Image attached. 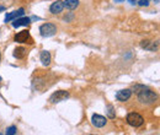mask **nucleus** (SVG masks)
<instances>
[{
	"label": "nucleus",
	"instance_id": "nucleus-1",
	"mask_svg": "<svg viewBox=\"0 0 160 135\" xmlns=\"http://www.w3.org/2000/svg\"><path fill=\"white\" fill-rule=\"evenodd\" d=\"M137 96H138V101L143 104H153L158 101V95L153 90L147 87V86L137 93Z\"/></svg>",
	"mask_w": 160,
	"mask_h": 135
},
{
	"label": "nucleus",
	"instance_id": "nucleus-2",
	"mask_svg": "<svg viewBox=\"0 0 160 135\" xmlns=\"http://www.w3.org/2000/svg\"><path fill=\"white\" fill-rule=\"evenodd\" d=\"M127 123L133 126V128H139L144 124V118H143L139 113H135V112H131L127 114Z\"/></svg>",
	"mask_w": 160,
	"mask_h": 135
},
{
	"label": "nucleus",
	"instance_id": "nucleus-3",
	"mask_svg": "<svg viewBox=\"0 0 160 135\" xmlns=\"http://www.w3.org/2000/svg\"><path fill=\"white\" fill-rule=\"evenodd\" d=\"M39 33L42 37H52L57 33V26L54 23L47 22L39 27Z\"/></svg>",
	"mask_w": 160,
	"mask_h": 135
},
{
	"label": "nucleus",
	"instance_id": "nucleus-4",
	"mask_svg": "<svg viewBox=\"0 0 160 135\" xmlns=\"http://www.w3.org/2000/svg\"><path fill=\"white\" fill-rule=\"evenodd\" d=\"M69 96H70V93H69L68 91L59 90V91L52 93L51 97H49V102H51V103H58V102H62V101L69 98Z\"/></svg>",
	"mask_w": 160,
	"mask_h": 135
},
{
	"label": "nucleus",
	"instance_id": "nucleus-5",
	"mask_svg": "<svg viewBox=\"0 0 160 135\" xmlns=\"http://www.w3.org/2000/svg\"><path fill=\"white\" fill-rule=\"evenodd\" d=\"M14 41L16 43H30V44H32V38L30 36V32H28L27 30L17 32L14 37Z\"/></svg>",
	"mask_w": 160,
	"mask_h": 135
},
{
	"label": "nucleus",
	"instance_id": "nucleus-6",
	"mask_svg": "<svg viewBox=\"0 0 160 135\" xmlns=\"http://www.w3.org/2000/svg\"><path fill=\"white\" fill-rule=\"evenodd\" d=\"M132 90L131 88H123V90H120L117 93H116V100L120 101V102H126L128 101L131 97H132Z\"/></svg>",
	"mask_w": 160,
	"mask_h": 135
},
{
	"label": "nucleus",
	"instance_id": "nucleus-7",
	"mask_svg": "<svg viewBox=\"0 0 160 135\" xmlns=\"http://www.w3.org/2000/svg\"><path fill=\"white\" fill-rule=\"evenodd\" d=\"M91 123L94 126H96V128H104L106 125V123H107V119H106L105 117L100 116V114H92Z\"/></svg>",
	"mask_w": 160,
	"mask_h": 135
},
{
	"label": "nucleus",
	"instance_id": "nucleus-8",
	"mask_svg": "<svg viewBox=\"0 0 160 135\" xmlns=\"http://www.w3.org/2000/svg\"><path fill=\"white\" fill-rule=\"evenodd\" d=\"M31 23V19L30 17H26V16H21V17H17L15 20H12V27L17 28L20 26H28V25Z\"/></svg>",
	"mask_w": 160,
	"mask_h": 135
},
{
	"label": "nucleus",
	"instance_id": "nucleus-9",
	"mask_svg": "<svg viewBox=\"0 0 160 135\" xmlns=\"http://www.w3.org/2000/svg\"><path fill=\"white\" fill-rule=\"evenodd\" d=\"M64 9V3L60 1V0H56L54 3H52V5L49 6V11L51 14L53 15H57V14H60Z\"/></svg>",
	"mask_w": 160,
	"mask_h": 135
},
{
	"label": "nucleus",
	"instance_id": "nucleus-10",
	"mask_svg": "<svg viewBox=\"0 0 160 135\" xmlns=\"http://www.w3.org/2000/svg\"><path fill=\"white\" fill-rule=\"evenodd\" d=\"M141 47L143 49H147V51H150V52H155L158 51V47H159V43L158 41L157 42H151V41H142L141 42Z\"/></svg>",
	"mask_w": 160,
	"mask_h": 135
},
{
	"label": "nucleus",
	"instance_id": "nucleus-11",
	"mask_svg": "<svg viewBox=\"0 0 160 135\" xmlns=\"http://www.w3.org/2000/svg\"><path fill=\"white\" fill-rule=\"evenodd\" d=\"M25 15V9L23 7H20V9L17 11H12L10 12V14H7L6 15V17H5V22H10L12 21V20H15V19H17V17H21V16Z\"/></svg>",
	"mask_w": 160,
	"mask_h": 135
},
{
	"label": "nucleus",
	"instance_id": "nucleus-12",
	"mask_svg": "<svg viewBox=\"0 0 160 135\" xmlns=\"http://www.w3.org/2000/svg\"><path fill=\"white\" fill-rule=\"evenodd\" d=\"M39 59H41V63H42L43 67H48L51 64V60H52V55L48 51H42L39 54Z\"/></svg>",
	"mask_w": 160,
	"mask_h": 135
},
{
	"label": "nucleus",
	"instance_id": "nucleus-13",
	"mask_svg": "<svg viewBox=\"0 0 160 135\" xmlns=\"http://www.w3.org/2000/svg\"><path fill=\"white\" fill-rule=\"evenodd\" d=\"M27 54V49L25 47H17L14 51V57L16 59H23Z\"/></svg>",
	"mask_w": 160,
	"mask_h": 135
},
{
	"label": "nucleus",
	"instance_id": "nucleus-14",
	"mask_svg": "<svg viewBox=\"0 0 160 135\" xmlns=\"http://www.w3.org/2000/svg\"><path fill=\"white\" fill-rule=\"evenodd\" d=\"M64 7L69 10H75L79 6V0H64Z\"/></svg>",
	"mask_w": 160,
	"mask_h": 135
},
{
	"label": "nucleus",
	"instance_id": "nucleus-15",
	"mask_svg": "<svg viewBox=\"0 0 160 135\" xmlns=\"http://www.w3.org/2000/svg\"><path fill=\"white\" fill-rule=\"evenodd\" d=\"M106 110H107V116H108L110 119H113V118H116V110H114L113 106L108 104L107 107H106Z\"/></svg>",
	"mask_w": 160,
	"mask_h": 135
},
{
	"label": "nucleus",
	"instance_id": "nucleus-16",
	"mask_svg": "<svg viewBox=\"0 0 160 135\" xmlns=\"http://www.w3.org/2000/svg\"><path fill=\"white\" fill-rule=\"evenodd\" d=\"M16 133H17V128H16L15 125H11V126H9V128L6 129V134L7 135H15Z\"/></svg>",
	"mask_w": 160,
	"mask_h": 135
},
{
	"label": "nucleus",
	"instance_id": "nucleus-17",
	"mask_svg": "<svg viewBox=\"0 0 160 135\" xmlns=\"http://www.w3.org/2000/svg\"><path fill=\"white\" fill-rule=\"evenodd\" d=\"M73 19H74V15H73V14H68V15L64 16V21H65V22H70Z\"/></svg>",
	"mask_w": 160,
	"mask_h": 135
},
{
	"label": "nucleus",
	"instance_id": "nucleus-18",
	"mask_svg": "<svg viewBox=\"0 0 160 135\" xmlns=\"http://www.w3.org/2000/svg\"><path fill=\"white\" fill-rule=\"evenodd\" d=\"M138 5H141V6H149V0H139Z\"/></svg>",
	"mask_w": 160,
	"mask_h": 135
},
{
	"label": "nucleus",
	"instance_id": "nucleus-19",
	"mask_svg": "<svg viewBox=\"0 0 160 135\" xmlns=\"http://www.w3.org/2000/svg\"><path fill=\"white\" fill-rule=\"evenodd\" d=\"M128 1H129L131 4H132V5H134V4L137 3V0H128Z\"/></svg>",
	"mask_w": 160,
	"mask_h": 135
},
{
	"label": "nucleus",
	"instance_id": "nucleus-20",
	"mask_svg": "<svg viewBox=\"0 0 160 135\" xmlns=\"http://www.w3.org/2000/svg\"><path fill=\"white\" fill-rule=\"evenodd\" d=\"M5 10H6L5 6H0V11H5Z\"/></svg>",
	"mask_w": 160,
	"mask_h": 135
},
{
	"label": "nucleus",
	"instance_id": "nucleus-21",
	"mask_svg": "<svg viewBox=\"0 0 160 135\" xmlns=\"http://www.w3.org/2000/svg\"><path fill=\"white\" fill-rule=\"evenodd\" d=\"M114 1H116V3H123L125 0H114Z\"/></svg>",
	"mask_w": 160,
	"mask_h": 135
},
{
	"label": "nucleus",
	"instance_id": "nucleus-22",
	"mask_svg": "<svg viewBox=\"0 0 160 135\" xmlns=\"http://www.w3.org/2000/svg\"><path fill=\"white\" fill-rule=\"evenodd\" d=\"M154 1H155V4H159V0H154Z\"/></svg>",
	"mask_w": 160,
	"mask_h": 135
},
{
	"label": "nucleus",
	"instance_id": "nucleus-23",
	"mask_svg": "<svg viewBox=\"0 0 160 135\" xmlns=\"http://www.w3.org/2000/svg\"><path fill=\"white\" fill-rule=\"evenodd\" d=\"M0 59H1V54H0Z\"/></svg>",
	"mask_w": 160,
	"mask_h": 135
},
{
	"label": "nucleus",
	"instance_id": "nucleus-24",
	"mask_svg": "<svg viewBox=\"0 0 160 135\" xmlns=\"http://www.w3.org/2000/svg\"><path fill=\"white\" fill-rule=\"evenodd\" d=\"M0 81H1V77H0Z\"/></svg>",
	"mask_w": 160,
	"mask_h": 135
}]
</instances>
